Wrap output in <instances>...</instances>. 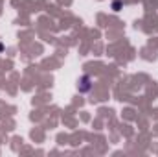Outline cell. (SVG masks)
<instances>
[{
    "instance_id": "cell-1",
    "label": "cell",
    "mask_w": 158,
    "mask_h": 157,
    "mask_svg": "<svg viewBox=\"0 0 158 157\" xmlns=\"http://www.w3.org/2000/svg\"><path fill=\"white\" fill-rule=\"evenodd\" d=\"M81 83H83V85H79V91L85 92V91L90 89V78H88V76H83V78H81Z\"/></svg>"
}]
</instances>
